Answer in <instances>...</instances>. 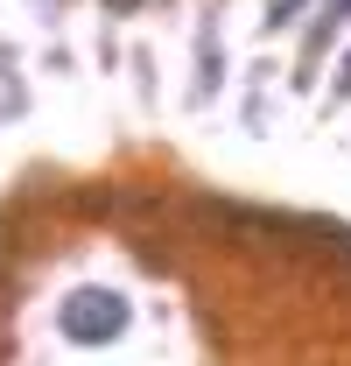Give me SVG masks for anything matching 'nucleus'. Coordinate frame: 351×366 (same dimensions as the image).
Returning <instances> with one entry per match:
<instances>
[{
    "label": "nucleus",
    "mask_w": 351,
    "mask_h": 366,
    "mask_svg": "<svg viewBox=\"0 0 351 366\" xmlns=\"http://www.w3.org/2000/svg\"><path fill=\"white\" fill-rule=\"evenodd\" d=\"M345 92H351V64H345Z\"/></svg>",
    "instance_id": "obj_1"
}]
</instances>
